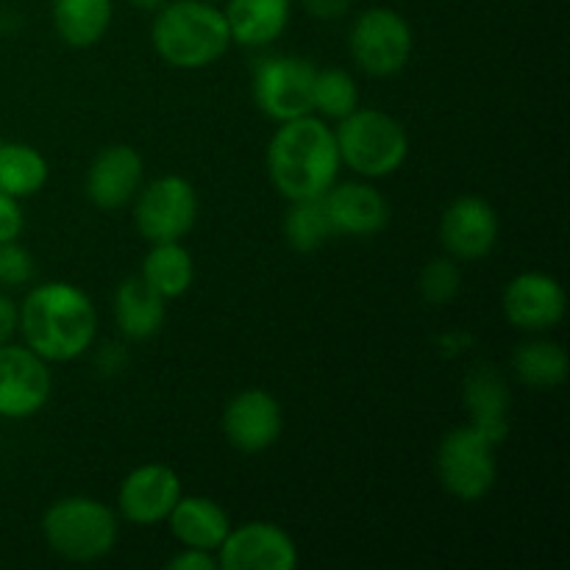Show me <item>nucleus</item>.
Returning a JSON list of instances; mask_svg holds the SVG:
<instances>
[{"label": "nucleus", "mask_w": 570, "mask_h": 570, "mask_svg": "<svg viewBox=\"0 0 570 570\" xmlns=\"http://www.w3.org/2000/svg\"><path fill=\"white\" fill-rule=\"evenodd\" d=\"M17 328L28 348L45 362H72L87 354L98 334V312L81 287L45 282L17 309Z\"/></svg>", "instance_id": "f257e3e1"}, {"label": "nucleus", "mask_w": 570, "mask_h": 570, "mask_svg": "<svg viewBox=\"0 0 570 570\" xmlns=\"http://www.w3.org/2000/svg\"><path fill=\"white\" fill-rule=\"evenodd\" d=\"M340 167L337 139L323 117L278 122L267 142V176L287 200L323 198L337 184Z\"/></svg>", "instance_id": "f03ea898"}, {"label": "nucleus", "mask_w": 570, "mask_h": 570, "mask_svg": "<svg viewBox=\"0 0 570 570\" xmlns=\"http://www.w3.org/2000/svg\"><path fill=\"white\" fill-rule=\"evenodd\" d=\"M150 42L176 70H204L232 45L226 14L212 0H167L154 17Z\"/></svg>", "instance_id": "7ed1b4c3"}, {"label": "nucleus", "mask_w": 570, "mask_h": 570, "mask_svg": "<svg viewBox=\"0 0 570 570\" xmlns=\"http://www.w3.org/2000/svg\"><path fill=\"white\" fill-rule=\"evenodd\" d=\"M340 161L362 178H387L410 154V137L393 115L379 109H354L334 131Z\"/></svg>", "instance_id": "20e7f679"}, {"label": "nucleus", "mask_w": 570, "mask_h": 570, "mask_svg": "<svg viewBox=\"0 0 570 570\" xmlns=\"http://www.w3.org/2000/svg\"><path fill=\"white\" fill-rule=\"evenodd\" d=\"M45 543L67 562L104 560L117 543L115 512L98 499L70 495L48 507L42 515Z\"/></svg>", "instance_id": "39448f33"}, {"label": "nucleus", "mask_w": 570, "mask_h": 570, "mask_svg": "<svg viewBox=\"0 0 570 570\" xmlns=\"http://www.w3.org/2000/svg\"><path fill=\"white\" fill-rule=\"evenodd\" d=\"M499 465H495V443L479 429L456 426L440 440L438 479L460 501H479L493 490Z\"/></svg>", "instance_id": "423d86ee"}, {"label": "nucleus", "mask_w": 570, "mask_h": 570, "mask_svg": "<svg viewBox=\"0 0 570 570\" xmlns=\"http://www.w3.org/2000/svg\"><path fill=\"white\" fill-rule=\"evenodd\" d=\"M412 45L410 22L387 6L365 9L351 26V56L371 78H390L404 70L412 59Z\"/></svg>", "instance_id": "0eeeda50"}, {"label": "nucleus", "mask_w": 570, "mask_h": 570, "mask_svg": "<svg viewBox=\"0 0 570 570\" xmlns=\"http://www.w3.org/2000/svg\"><path fill=\"white\" fill-rule=\"evenodd\" d=\"M198 220V195L184 176H159L139 187L134 223L148 243H181Z\"/></svg>", "instance_id": "6e6552de"}, {"label": "nucleus", "mask_w": 570, "mask_h": 570, "mask_svg": "<svg viewBox=\"0 0 570 570\" xmlns=\"http://www.w3.org/2000/svg\"><path fill=\"white\" fill-rule=\"evenodd\" d=\"M317 67L298 56H273L254 72V104L276 122L312 115V89Z\"/></svg>", "instance_id": "1a4fd4ad"}, {"label": "nucleus", "mask_w": 570, "mask_h": 570, "mask_svg": "<svg viewBox=\"0 0 570 570\" xmlns=\"http://www.w3.org/2000/svg\"><path fill=\"white\" fill-rule=\"evenodd\" d=\"M53 379L48 362L28 345H0V417L26 421L50 399Z\"/></svg>", "instance_id": "9d476101"}, {"label": "nucleus", "mask_w": 570, "mask_h": 570, "mask_svg": "<svg viewBox=\"0 0 570 570\" xmlns=\"http://www.w3.org/2000/svg\"><path fill=\"white\" fill-rule=\"evenodd\" d=\"M220 570H295L298 549L282 527L250 521L226 534L217 549Z\"/></svg>", "instance_id": "9b49d317"}, {"label": "nucleus", "mask_w": 570, "mask_h": 570, "mask_svg": "<svg viewBox=\"0 0 570 570\" xmlns=\"http://www.w3.org/2000/svg\"><path fill=\"white\" fill-rule=\"evenodd\" d=\"M566 289L554 276L540 271L518 273L504 289L501 309L515 328L529 334L551 332L566 317Z\"/></svg>", "instance_id": "f8f14e48"}, {"label": "nucleus", "mask_w": 570, "mask_h": 570, "mask_svg": "<svg viewBox=\"0 0 570 570\" xmlns=\"http://www.w3.org/2000/svg\"><path fill=\"white\" fill-rule=\"evenodd\" d=\"M440 243L451 259H484L499 243V215L488 200L462 195L451 200L440 217Z\"/></svg>", "instance_id": "ddd939ff"}, {"label": "nucleus", "mask_w": 570, "mask_h": 570, "mask_svg": "<svg viewBox=\"0 0 570 570\" xmlns=\"http://www.w3.org/2000/svg\"><path fill=\"white\" fill-rule=\"evenodd\" d=\"M181 499V479L173 468L148 462L122 479L117 490V510L134 527H154L167 521L176 501Z\"/></svg>", "instance_id": "4468645a"}, {"label": "nucleus", "mask_w": 570, "mask_h": 570, "mask_svg": "<svg viewBox=\"0 0 570 570\" xmlns=\"http://www.w3.org/2000/svg\"><path fill=\"white\" fill-rule=\"evenodd\" d=\"M284 429L282 404L267 390H243L223 412V434L243 454L267 451Z\"/></svg>", "instance_id": "2eb2a0df"}, {"label": "nucleus", "mask_w": 570, "mask_h": 570, "mask_svg": "<svg viewBox=\"0 0 570 570\" xmlns=\"http://www.w3.org/2000/svg\"><path fill=\"white\" fill-rule=\"evenodd\" d=\"M145 178V161L131 145H109L92 159L87 170V198L98 209H122L137 198Z\"/></svg>", "instance_id": "dca6fc26"}, {"label": "nucleus", "mask_w": 570, "mask_h": 570, "mask_svg": "<svg viewBox=\"0 0 570 570\" xmlns=\"http://www.w3.org/2000/svg\"><path fill=\"white\" fill-rule=\"evenodd\" d=\"M328 223L334 228V237H373L384 232L390 223V204L373 184L367 181H345L334 184L323 195Z\"/></svg>", "instance_id": "f3484780"}, {"label": "nucleus", "mask_w": 570, "mask_h": 570, "mask_svg": "<svg viewBox=\"0 0 570 570\" xmlns=\"http://www.w3.org/2000/svg\"><path fill=\"white\" fill-rule=\"evenodd\" d=\"M462 399L465 410L471 415V426L479 429L484 438L493 440L495 445L507 440L510 432V387L507 379L501 376L499 367L479 365L468 373L462 384Z\"/></svg>", "instance_id": "a211bd4d"}, {"label": "nucleus", "mask_w": 570, "mask_h": 570, "mask_svg": "<svg viewBox=\"0 0 570 570\" xmlns=\"http://www.w3.org/2000/svg\"><path fill=\"white\" fill-rule=\"evenodd\" d=\"M170 532L184 549H204L217 554L226 534L232 532L226 510L206 495H181L167 515Z\"/></svg>", "instance_id": "6ab92c4d"}, {"label": "nucleus", "mask_w": 570, "mask_h": 570, "mask_svg": "<svg viewBox=\"0 0 570 570\" xmlns=\"http://www.w3.org/2000/svg\"><path fill=\"white\" fill-rule=\"evenodd\" d=\"M226 22L232 42L243 48L273 45L289 26L293 0H226Z\"/></svg>", "instance_id": "aec40b11"}, {"label": "nucleus", "mask_w": 570, "mask_h": 570, "mask_svg": "<svg viewBox=\"0 0 570 570\" xmlns=\"http://www.w3.org/2000/svg\"><path fill=\"white\" fill-rule=\"evenodd\" d=\"M167 317V301L145 284L142 276H131L115 293V321L122 337L148 340L159 334Z\"/></svg>", "instance_id": "412c9836"}, {"label": "nucleus", "mask_w": 570, "mask_h": 570, "mask_svg": "<svg viewBox=\"0 0 570 570\" xmlns=\"http://www.w3.org/2000/svg\"><path fill=\"white\" fill-rule=\"evenodd\" d=\"M111 0H53L50 17L59 39L70 48H92L111 26Z\"/></svg>", "instance_id": "4be33fe9"}, {"label": "nucleus", "mask_w": 570, "mask_h": 570, "mask_svg": "<svg viewBox=\"0 0 570 570\" xmlns=\"http://www.w3.org/2000/svg\"><path fill=\"white\" fill-rule=\"evenodd\" d=\"M150 245H154V248L145 254L142 273H139V276L145 278V284L154 287L165 301L187 295L195 282L193 254H189L181 243H150Z\"/></svg>", "instance_id": "5701e85b"}, {"label": "nucleus", "mask_w": 570, "mask_h": 570, "mask_svg": "<svg viewBox=\"0 0 570 570\" xmlns=\"http://www.w3.org/2000/svg\"><path fill=\"white\" fill-rule=\"evenodd\" d=\"M48 181V161L26 142L0 139V193L22 200L37 195Z\"/></svg>", "instance_id": "b1692460"}, {"label": "nucleus", "mask_w": 570, "mask_h": 570, "mask_svg": "<svg viewBox=\"0 0 570 570\" xmlns=\"http://www.w3.org/2000/svg\"><path fill=\"white\" fill-rule=\"evenodd\" d=\"M512 371L529 387H560L568 379V351L551 340H532V343L518 345L512 356Z\"/></svg>", "instance_id": "393cba45"}, {"label": "nucleus", "mask_w": 570, "mask_h": 570, "mask_svg": "<svg viewBox=\"0 0 570 570\" xmlns=\"http://www.w3.org/2000/svg\"><path fill=\"white\" fill-rule=\"evenodd\" d=\"M284 237H287L289 248L298 254H312V250L323 248L334 237L323 198L289 200V212L284 217Z\"/></svg>", "instance_id": "a878e982"}, {"label": "nucleus", "mask_w": 570, "mask_h": 570, "mask_svg": "<svg viewBox=\"0 0 570 570\" xmlns=\"http://www.w3.org/2000/svg\"><path fill=\"white\" fill-rule=\"evenodd\" d=\"M354 109H360V89H356L354 78L340 67L317 70L315 89H312V111L340 122Z\"/></svg>", "instance_id": "bb28decb"}, {"label": "nucleus", "mask_w": 570, "mask_h": 570, "mask_svg": "<svg viewBox=\"0 0 570 570\" xmlns=\"http://www.w3.org/2000/svg\"><path fill=\"white\" fill-rule=\"evenodd\" d=\"M417 289H421L423 301L432 306H445L460 295L462 289V273L454 259H432L421 271L417 278Z\"/></svg>", "instance_id": "cd10ccee"}, {"label": "nucleus", "mask_w": 570, "mask_h": 570, "mask_svg": "<svg viewBox=\"0 0 570 570\" xmlns=\"http://www.w3.org/2000/svg\"><path fill=\"white\" fill-rule=\"evenodd\" d=\"M37 273L33 256L17 239L0 243V287H22Z\"/></svg>", "instance_id": "c85d7f7f"}, {"label": "nucleus", "mask_w": 570, "mask_h": 570, "mask_svg": "<svg viewBox=\"0 0 570 570\" xmlns=\"http://www.w3.org/2000/svg\"><path fill=\"white\" fill-rule=\"evenodd\" d=\"M22 226H26V217H22L20 200L0 193V243H11L20 237Z\"/></svg>", "instance_id": "c756f323"}, {"label": "nucleus", "mask_w": 570, "mask_h": 570, "mask_svg": "<svg viewBox=\"0 0 570 570\" xmlns=\"http://www.w3.org/2000/svg\"><path fill=\"white\" fill-rule=\"evenodd\" d=\"M167 568L170 570H217V554H212V551H204V549H184L181 554L173 557L170 562H167Z\"/></svg>", "instance_id": "7c9ffc66"}, {"label": "nucleus", "mask_w": 570, "mask_h": 570, "mask_svg": "<svg viewBox=\"0 0 570 570\" xmlns=\"http://www.w3.org/2000/svg\"><path fill=\"white\" fill-rule=\"evenodd\" d=\"M315 20H340L348 14L351 0H295Z\"/></svg>", "instance_id": "2f4dec72"}, {"label": "nucleus", "mask_w": 570, "mask_h": 570, "mask_svg": "<svg viewBox=\"0 0 570 570\" xmlns=\"http://www.w3.org/2000/svg\"><path fill=\"white\" fill-rule=\"evenodd\" d=\"M17 332V306L9 295L0 293V345L9 343Z\"/></svg>", "instance_id": "473e14b6"}, {"label": "nucleus", "mask_w": 570, "mask_h": 570, "mask_svg": "<svg viewBox=\"0 0 570 570\" xmlns=\"http://www.w3.org/2000/svg\"><path fill=\"white\" fill-rule=\"evenodd\" d=\"M128 3L139 11H150V14H156V11H159L167 0H128Z\"/></svg>", "instance_id": "72a5a7b5"}, {"label": "nucleus", "mask_w": 570, "mask_h": 570, "mask_svg": "<svg viewBox=\"0 0 570 570\" xmlns=\"http://www.w3.org/2000/svg\"><path fill=\"white\" fill-rule=\"evenodd\" d=\"M212 3H217V0H212Z\"/></svg>", "instance_id": "f704fd0d"}]
</instances>
